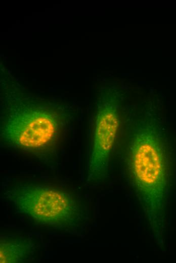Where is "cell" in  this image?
I'll use <instances>...</instances> for the list:
<instances>
[{
  "label": "cell",
  "mask_w": 176,
  "mask_h": 263,
  "mask_svg": "<svg viewBox=\"0 0 176 263\" xmlns=\"http://www.w3.org/2000/svg\"><path fill=\"white\" fill-rule=\"evenodd\" d=\"M4 197L31 226L61 233L77 232L85 212L82 199L66 188L50 185H20Z\"/></svg>",
  "instance_id": "cell-1"
},
{
  "label": "cell",
  "mask_w": 176,
  "mask_h": 263,
  "mask_svg": "<svg viewBox=\"0 0 176 263\" xmlns=\"http://www.w3.org/2000/svg\"><path fill=\"white\" fill-rule=\"evenodd\" d=\"M66 119L46 107H26L3 119L1 135L10 147L50 163L59 156Z\"/></svg>",
  "instance_id": "cell-2"
},
{
  "label": "cell",
  "mask_w": 176,
  "mask_h": 263,
  "mask_svg": "<svg viewBox=\"0 0 176 263\" xmlns=\"http://www.w3.org/2000/svg\"><path fill=\"white\" fill-rule=\"evenodd\" d=\"M128 151L130 180L149 208L161 189L164 167L156 132L150 121L136 124L130 132Z\"/></svg>",
  "instance_id": "cell-3"
},
{
  "label": "cell",
  "mask_w": 176,
  "mask_h": 263,
  "mask_svg": "<svg viewBox=\"0 0 176 263\" xmlns=\"http://www.w3.org/2000/svg\"><path fill=\"white\" fill-rule=\"evenodd\" d=\"M119 125L118 111L112 102L100 104L94 119L90 148L89 172H105Z\"/></svg>",
  "instance_id": "cell-4"
},
{
  "label": "cell",
  "mask_w": 176,
  "mask_h": 263,
  "mask_svg": "<svg viewBox=\"0 0 176 263\" xmlns=\"http://www.w3.org/2000/svg\"><path fill=\"white\" fill-rule=\"evenodd\" d=\"M38 244L32 237L24 234L1 236V263L24 262L34 260Z\"/></svg>",
  "instance_id": "cell-5"
}]
</instances>
